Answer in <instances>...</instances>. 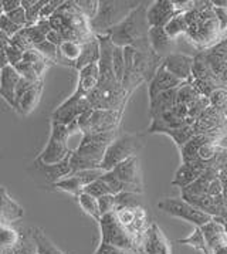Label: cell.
I'll return each instance as SVG.
<instances>
[{
    "instance_id": "cell-1",
    "label": "cell",
    "mask_w": 227,
    "mask_h": 254,
    "mask_svg": "<svg viewBox=\"0 0 227 254\" xmlns=\"http://www.w3.org/2000/svg\"><path fill=\"white\" fill-rule=\"evenodd\" d=\"M187 31L185 37L199 51L207 50L216 43L225 39L213 14V6L210 1H195L190 10L183 13Z\"/></svg>"
},
{
    "instance_id": "cell-2",
    "label": "cell",
    "mask_w": 227,
    "mask_h": 254,
    "mask_svg": "<svg viewBox=\"0 0 227 254\" xmlns=\"http://www.w3.org/2000/svg\"><path fill=\"white\" fill-rule=\"evenodd\" d=\"M116 136H118L116 131L83 135L77 148L70 153L71 173L81 172L87 169H98L103 162L108 145L113 142Z\"/></svg>"
},
{
    "instance_id": "cell-3",
    "label": "cell",
    "mask_w": 227,
    "mask_h": 254,
    "mask_svg": "<svg viewBox=\"0 0 227 254\" xmlns=\"http://www.w3.org/2000/svg\"><path fill=\"white\" fill-rule=\"evenodd\" d=\"M52 30L61 34L65 41L83 44L93 37L90 20L78 9L75 1H64L49 19Z\"/></svg>"
},
{
    "instance_id": "cell-4",
    "label": "cell",
    "mask_w": 227,
    "mask_h": 254,
    "mask_svg": "<svg viewBox=\"0 0 227 254\" xmlns=\"http://www.w3.org/2000/svg\"><path fill=\"white\" fill-rule=\"evenodd\" d=\"M148 6H149L148 1H139V4L124 20L107 33L114 46L124 49L146 39L149 30V24L146 21Z\"/></svg>"
},
{
    "instance_id": "cell-5",
    "label": "cell",
    "mask_w": 227,
    "mask_h": 254,
    "mask_svg": "<svg viewBox=\"0 0 227 254\" xmlns=\"http://www.w3.org/2000/svg\"><path fill=\"white\" fill-rule=\"evenodd\" d=\"M138 4L139 1L129 0H100L97 13L90 20V27L94 36L107 34L113 27L124 20Z\"/></svg>"
},
{
    "instance_id": "cell-6",
    "label": "cell",
    "mask_w": 227,
    "mask_h": 254,
    "mask_svg": "<svg viewBox=\"0 0 227 254\" xmlns=\"http://www.w3.org/2000/svg\"><path fill=\"white\" fill-rule=\"evenodd\" d=\"M141 149H142V141L139 135L136 133L118 135L113 142L108 145L100 168L104 172H108L118 163L126 161L128 158L138 156V152Z\"/></svg>"
},
{
    "instance_id": "cell-7",
    "label": "cell",
    "mask_w": 227,
    "mask_h": 254,
    "mask_svg": "<svg viewBox=\"0 0 227 254\" xmlns=\"http://www.w3.org/2000/svg\"><path fill=\"white\" fill-rule=\"evenodd\" d=\"M122 111H110V110H88L81 114L77 122L80 132L85 133H101L116 131L118 124L121 121Z\"/></svg>"
},
{
    "instance_id": "cell-8",
    "label": "cell",
    "mask_w": 227,
    "mask_h": 254,
    "mask_svg": "<svg viewBox=\"0 0 227 254\" xmlns=\"http://www.w3.org/2000/svg\"><path fill=\"white\" fill-rule=\"evenodd\" d=\"M98 226L101 230V243L111 244L138 254V244L135 243L132 236L122 227V224L118 222L114 212L101 216Z\"/></svg>"
},
{
    "instance_id": "cell-9",
    "label": "cell",
    "mask_w": 227,
    "mask_h": 254,
    "mask_svg": "<svg viewBox=\"0 0 227 254\" xmlns=\"http://www.w3.org/2000/svg\"><path fill=\"white\" fill-rule=\"evenodd\" d=\"M158 209L172 217L193 224L195 227H200L213 219L212 216L199 210L193 204L187 203L182 197H166L158 203Z\"/></svg>"
},
{
    "instance_id": "cell-10",
    "label": "cell",
    "mask_w": 227,
    "mask_h": 254,
    "mask_svg": "<svg viewBox=\"0 0 227 254\" xmlns=\"http://www.w3.org/2000/svg\"><path fill=\"white\" fill-rule=\"evenodd\" d=\"M199 53L209 67L217 87L227 90V36L210 49Z\"/></svg>"
},
{
    "instance_id": "cell-11",
    "label": "cell",
    "mask_w": 227,
    "mask_h": 254,
    "mask_svg": "<svg viewBox=\"0 0 227 254\" xmlns=\"http://www.w3.org/2000/svg\"><path fill=\"white\" fill-rule=\"evenodd\" d=\"M88 110H93L87 98H80V97L72 94L71 97H68L56 111L53 112L52 122L61 124V125H68Z\"/></svg>"
},
{
    "instance_id": "cell-12",
    "label": "cell",
    "mask_w": 227,
    "mask_h": 254,
    "mask_svg": "<svg viewBox=\"0 0 227 254\" xmlns=\"http://www.w3.org/2000/svg\"><path fill=\"white\" fill-rule=\"evenodd\" d=\"M138 254H172V246L156 223H151L141 242Z\"/></svg>"
},
{
    "instance_id": "cell-13",
    "label": "cell",
    "mask_w": 227,
    "mask_h": 254,
    "mask_svg": "<svg viewBox=\"0 0 227 254\" xmlns=\"http://www.w3.org/2000/svg\"><path fill=\"white\" fill-rule=\"evenodd\" d=\"M162 67L169 74H172L182 82L192 80V67H193V56L185 53H172L166 56L162 61Z\"/></svg>"
},
{
    "instance_id": "cell-14",
    "label": "cell",
    "mask_w": 227,
    "mask_h": 254,
    "mask_svg": "<svg viewBox=\"0 0 227 254\" xmlns=\"http://www.w3.org/2000/svg\"><path fill=\"white\" fill-rule=\"evenodd\" d=\"M180 14L175 7L173 0H156L149 3L146 9V21L149 27H165L166 23Z\"/></svg>"
},
{
    "instance_id": "cell-15",
    "label": "cell",
    "mask_w": 227,
    "mask_h": 254,
    "mask_svg": "<svg viewBox=\"0 0 227 254\" xmlns=\"http://www.w3.org/2000/svg\"><path fill=\"white\" fill-rule=\"evenodd\" d=\"M111 172L125 185H129L139 190H144L142 172H141V165H139L138 156L128 158L124 162L118 163L115 168L111 169Z\"/></svg>"
},
{
    "instance_id": "cell-16",
    "label": "cell",
    "mask_w": 227,
    "mask_h": 254,
    "mask_svg": "<svg viewBox=\"0 0 227 254\" xmlns=\"http://www.w3.org/2000/svg\"><path fill=\"white\" fill-rule=\"evenodd\" d=\"M146 39L149 43V47L161 59H165L166 56L176 51L177 41L170 39L165 33L164 27H149Z\"/></svg>"
},
{
    "instance_id": "cell-17",
    "label": "cell",
    "mask_w": 227,
    "mask_h": 254,
    "mask_svg": "<svg viewBox=\"0 0 227 254\" xmlns=\"http://www.w3.org/2000/svg\"><path fill=\"white\" fill-rule=\"evenodd\" d=\"M71 152V148L67 142L58 141L56 138L50 136L49 142L46 145V148L43 149V152L39 155L37 161L44 163V165H56L64 161Z\"/></svg>"
},
{
    "instance_id": "cell-18",
    "label": "cell",
    "mask_w": 227,
    "mask_h": 254,
    "mask_svg": "<svg viewBox=\"0 0 227 254\" xmlns=\"http://www.w3.org/2000/svg\"><path fill=\"white\" fill-rule=\"evenodd\" d=\"M19 80H20V75L14 70V67L6 65L4 68H1V74H0V95L13 108H16V87L19 84Z\"/></svg>"
},
{
    "instance_id": "cell-19",
    "label": "cell",
    "mask_w": 227,
    "mask_h": 254,
    "mask_svg": "<svg viewBox=\"0 0 227 254\" xmlns=\"http://www.w3.org/2000/svg\"><path fill=\"white\" fill-rule=\"evenodd\" d=\"M97 84H98V64L85 65L81 70H78L77 90L72 94L80 98H87L94 91Z\"/></svg>"
},
{
    "instance_id": "cell-20",
    "label": "cell",
    "mask_w": 227,
    "mask_h": 254,
    "mask_svg": "<svg viewBox=\"0 0 227 254\" xmlns=\"http://www.w3.org/2000/svg\"><path fill=\"white\" fill-rule=\"evenodd\" d=\"M207 168V163L195 161V162L182 163L180 168L176 171L175 179L172 181L173 186H177L180 189H183L186 186H189L190 183H193L197 178L205 172Z\"/></svg>"
},
{
    "instance_id": "cell-21",
    "label": "cell",
    "mask_w": 227,
    "mask_h": 254,
    "mask_svg": "<svg viewBox=\"0 0 227 254\" xmlns=\"http://www.w3.org/2000/svg\"><path fill=\"white\" fill-rule=\"evenodd\" d=\"M183 82L180 80H177L176 77H173L172 74L166 71L165 68L161 65L158 68V71L155 72V75L152 77V80L148 82V94H149V98L154 97L159 92L168 91V90H173L177 88L179 85H182Z\"/></svg>"
},
{
    "instance_id": "cell-22",
    "label": "cell",
    "mask_w": 227,
    "mask_h": 254,
    "mask_svg": "<svg viewBox=\"0 0 227 254\" xmlns=\"http://www.w3.org/2000/svg\"><path fill=\"white\" fill-rule=\"evenodd\" d=\"M23 217V209L16 203L4 188L0 186V220L3 223H13Z\"/></svg>"
},
{
    "instance_id": "cell-23",
    "label": "cell",
    "mask_w": 227,
    "mask_h": 254,
    "mask_svg": "<svg viewBox=\"0 0 227 254\" xmlns=\"http://www.w3.org/2000/svg\"><path fill=\"white\" fill-rule=\"evenodd\" d=\"M176 91H177V88L168 90V91L159 92V94H156V95L149 98V114H151V118H155L158 115H161L162 112L169 111L170 108L175 107Z\"/></svg>"
},
{
    "instance_id": "cell-24",
    "label": "cell",
    "mask_w": 227,
    "mask_h": 254,
    "mask_svg": "<svg viewBox=\"0 0 227 254\" xmlns=\"http://www.w3.org/2000/svg\"><path fill=\"white\" fill-rule=\"evenodd\" d=\"M34 165H37V168L42 171L44 178L47 181H50L53 185L64 179V178H67L71 173V169H70V155L64 161H61L60 163H56V165H44V163L39 162V161H36Z\"/></svg>"
},
{
    "instance_id": "cell-25",
    "label": "cell",
    "mask_w": 227,
    "mask_h": 254,
    "mask_svg": "<svg viewBox=\"0 0 227 254\" xmlns=\"http://www.w3.org/2000/svg\"><path fill=\"white\" fill-rule=\"evenodd\" d=\"M98 60H100V43H98L97 36H93L90 40L81 44V54H80V59L74 68L81 70L85 65L97 64Z\"/></svg>"
},
{
    "instance_id": "cell-26",
    "label": "cell",
    "mask_w": 227,
    "mask_h": 254,
    "mask_svg": "<svg viewBox=\"0 0 227 254\" xmlns=\"http://www.w3.org/2000/svg\"><path fill=\"white\" fill-rule=\"evenodd\" d=\"M206 142L219 143L217 141H215L212 136H209V135H195L190 141H187L185 145H182V146L179 148L182 163H189L197 161V152H199L200 146Z\"/></svg>"
},
{
    "instance_id": "cell-27",
    "label": "cell",
    "mask_w": 227,
    "mask_h": 254,
    "mask_svg": "<svg viewBox=\"0 0 227 254\" xmlns=\"http://www.w3.org/2000/svg\"><path fill=\"white\" fill-rule=\"evenodd\" d=\"M43 91V81L36 82L33 87H31L29 91L26 92L20 100L16 104V110L23 114V115H27L30 112L34 111V108L39 105L40 102V97H42Z\"/></svg>"
},
{
    "instance_id": "cell-28",
    "label": "cell",
    "mask_w": 227,
    "mask_h": 254,
    "mask_svg": "<svg viewBox=\"0 0 227 254\" xmlns=\"http://www.w3.org/2000/svg\"><path fill=\"white\" fill-rule=\"evenodd\" d=\"M207 165H210L219 175L220 181H222V186H223V200H225V206L227 209V148L225 146H219L216 158L209 162Z\"/></svg>"
},
{
    "instance_id": "cell-29",
    "label": "cell",
    "mask_w": 227,
    "mask_h": 254,
    "mask_svg": "<svg viewBox=\"0 0 227 254\" xmlns=\"http://www.w3.org/2000/svg\"><path fill=\"white\" fill-rule=\"evenodd\" d=\"M81 54V44L74 41H62L61 46L57 49V61H61L62 64L75 67L77 61Z\"/></svg>"
},
{
    "instance_id": "cell-30",
    "label": "cell",
    "mask_w": 227,
    "mask_h": 254,
    "mask_svg": "<svg viewBox=\"0 0 227 254\" xmlns=\"http://www.w3.org/2000/svg\"><path fill=\"white\" fill-rule=\"evenodd\" d=\"M54 186H56L58 190L67 192V193L72 194V196H75V197L80 193H83L84 189H85V185H84L83 181L80 179V176H78L77 173L68 175L67 178H64V179L58 181L57 183H54Z\"/></svg>"
},
{
    "instance_id": "cell-31",
    "label": "cell",
    "mask_w": 227,
    "mask_h": 254,
    "mask_svg": "<svg viewBox=\"0 0 227 254\" xmlns=\"http://www.w3.org/2000/svg\"><path fill=\"white\" fill-rule=\"evenodd\" d=\"M138 207H144L141 193L121 192V193L115 194V210L116 209H138Z\"/></svg>"
},
{
    "instance_id": "cell-32",
    "label": "cell",
    "mask_w": 227,
    "mask_h": 254,
    "mask_svg": "<svg viewBox=\"0 0 227 254\" xmlns=\"http://www.w3.org/2000/svg\"><path fill=\"white\" fill-rule=\"evenodd\" d=\"M164 30H165V33L170 37V39H173V40L176 41H177L179 37L185 36L186 31H187V24H186L183 13L176 14L175 17H172L170 20L166 23Z\"/></svg>"
},
{
    "instance_id": "cell-33",
    "label": "cell",
    "mask_w": 227,
    "mask_h": 254,
    "mask_svg": "<svg viewBox=\"0 0 227 254\" xmlns=\"http://www.w3.org/2000/svg\"><path fill=\"white\" fill-rule=\"evenodd\" d=\"M33 240L36 243L37 254H65L56 244L53 243L52 240L43 233L42 230H36L33 233Z\"/></svg>"
},
{
    "instance_id": "cell-34",
    "label": "cell",
    "mask_w": 227,
    "mask_h": 254,
    "mask_svg": "<svg viewBox=\"0 0 227 254\" xmlns=\"http://www.w3.org/2000/svg\"><path fill=\"white\" fill-rule=\"evenodd\" d=\"M46 3L47 0H21V7L24 9L27 17V26H33L40 20V11Z\"/></svg>"
},
{
    "instance_id": "cell-35",
    "label": "cell",
    "mask_w": 227,
    "mask_h": 254,
    "mask_svg": "<svg viewBox=\"0 0 227 254\" xmlns=\"http://www.w3.org/2000/svg\"><path fill=\"white\" fill-rule=\"evenodd\" d=\"M19 244V233L10 226L0 222V250H9Z\"/></svg>"
},
{
    "instance_id": "cell-36",
    "label": "cell",
    "mask_w": 227,
    "mask_h": 254,
    "mask_svg": "<svg viewBox=\"0 0 227 254\" xmlns=\"http://www.w3.org/2000/svg\"><path fill=\"white\" fill-rule=\"evenodd\" d=\"M77 200H78V203L81 206V209L84 210V213H87L91 219H94L97 224L100 222V219H101V213H100V210H98V203H97V199L93 197V196H90V194L87 193H80L77 196Z\"/></svg>"
},
{
    "instance_id": "cell-37",
    "label": "cell",
    "mask_w": 227,
    "mask_h": 254,
    "mask_svg": "<svg viewBox=\"0 0 227 254\" xmlns=\"http://www.w3.org/2000/svg\"><path fill=\"white\" fill-rule=\"evenodd\" d=\"M164 133L172 138V141L176 143L177 148H180L182 145H185L187 141H190L196 135L195 131H193V127L192 125H185V127L176 128V129H168Z\"/></svg>"
},
{
    "instance_id": "cell-38",
    "label": "cell",
    "mask_w": 227,
    "mask_h": 254,
    "mask_svg": "<svg viewBox=\"0 0 227 254\" xmlns=\"http://www.w3.org/2000/svg\"><path fill=\"white\" fill-rule=\"evenodd\" d=\"M113 70H114V74H115L116 81L122 85V80H124V72H125L124 49H122V47H116V46H114Z\"/></svg>"
},
{
    "instance_id": "cell-39",
    "label": "cell",
    "mask_w": 227,
    "mask_h": 254,
    "mask_svg": "<svg viewBox=\"0 0 227 254\" xmlns=\"http://www.w3.org/2000/svg\"><path fill=\"white\" fill-rule=\"evenodd\" d=\"M209 102L213 108L227 115V90L217 88L209 95Z\"/></svg>"
},
{
    "instance_id": "cell-40",
    "label": "cell",
    "mask_w": 227,
    "mask_h": 254,
    "mask_svg": "<svg viewBox=\"0 0 227 254\" xmlns=\"http://www.w3.org/2000/svg\"><path fill=\"white\" fill-rule=\"evenodd\" d=\"M220 145H222V143L216 142L203 143V145L200 146L199 152H197V161L205 163L212 162V161L216 158L217 151H219V146H220Z\"/></svg>"
},
{
    "instance_id": "cell-41",
    "label": "cell",
    "mask_w": 227,
    "mask_h": 254,
    "mask_svg": "<svg viewBox=\"0 0 227 254\" xmlns=\"http://www.w3.org/2000/svg\"><path fill=\"white\" fill-rule=\"evenodd\" d=\"M84 193L90 194V196H93L95 199H98V197L105 196V194H111V190H110V188L107 186V183L104 182L101 178H98L97 181H94V182L90 183L88 186H85Z\"/></svg>"
},
{
    "instance_id": "cell-42",
    "label": "cell",
    "mask_w": 227,
    "mask_h": 254,
    "mask_svg": "<svg viewBox=\"0 0 227 254\" xmlns=\"http://www.w3.org/2000/svg\"><path fill=\"white\" fill-rule=\"evenodd\" d=\"M14 70H16L17 74L20 75L21 78H24V80H29L30 82L42 81V78L37 75V72L34 71L33 65H30L29 63L20 61L19 64H16V65H14Z\"/></svg>"
},
{
    "instance_id": "cell-43",
    "label": "cell",
    "mask_w": 227,
    "mask_h": 254,
    "mask_svg": "<svg viewBox=\"0 0 227 254\" xmlns=\"http://www.w3.org/2000/svg\"><path fill=\"white\" fill-rule=\"evenodd\" d=\"M33 49L39 51L40 56H42L46 61H49V63H52V64L57 61V47L53 46L52 43H49L47 40H44L43 43H40V44L34 46Z\"/></svg>"
},
{
    "instance_id": "cell-44",
    "label": "cell",
    "mask_w": 227,
    "mask_h": 254,
    "mask_svg": "<svg viewBox=\"0 0 227 254\" xmlns=\"http://www.w3.org/2000/svg\"><path fill=\"white\" fill-rule=\"evenodd\" d=\"M7 43L11 44V46H14V47H17V49H20L23 53L33 49V44L30 43L29 37H27V34H26V31H24V27L20 29L19 33H16L11 39H9Z\"/></svg>"
},
{
    "instance_id": "cell-45",
    "label": "cell",
    "mask_w": 227,
    "mask_h": 254,
    "mask_svg": "<svg viewBox=\"0 0 227 254\" xmlns=\"http://www.w3.org/2000/svg\"><path fill=\"white\" fill-rule=\"evenodd\" d=\"M19 30H20V27L17 24H14L6 14H1V17H0V33L7 40L11 39L16 33H19Z\"/></svg>"
},
{
    "instance_id": "cell-46",
    "label": "cell",
    "mask_w": 227,
    "mask_h": 254,
    "mask_svg": "<svg viewBox=\"0 0 227 254\" xmlns=\"http://www.w3.org/2000/svg\"><path fill=\"white\" fill-rule=\"evenodd\" d=\"M97 203H98V210L101 216L108 213H113L115 210V196L114 194H105L97 199Z\"/></svg>"
},
{
    "instance_id": "cell-47",
    "label": "cell",
    "mask_w": 227,
    "mask_h": 254,
    "mask_svg": "<svg viewBox=\"0 0 227 254\" xmlns=\"http://www.w3.org/2000/svg\"><path fill=\"white\" fill-rule=\"evenodd\" d=\"M4 54H6V60H7V64L14 67L16 64H19L21 60H23V51L11 44H6L4 46Z\"/></svg>"
},
{
    "instance_id": "cell-48",
    "label": "cell",
    "mask_w": 227,
    "mask_h": 254,
    "mask_svg": "<svg viewBox=\"0 0 227 254\" xmlns=\"http://www.w3.org/2000/svg\"><path fill=\"white\" fill-rule=\"evenodd\" d=\"M77 3V6H78V9L81 10L84 16L88 19V20H91L94 16H95V13H97V9H98V1H85V0H77L75 1Z\"/></svg>"
},
{
    "instance_id": "cell-49",
    "label": "cell",
    "mask_w": 227,
    "mask_h": 254,
    "mask_svg": "<svg viewBox=\"0 0 227 254\" xmlns=\"http://www.w3.org/2000/svg\"><path fill=\"white\" fill-rule=\"evenodd\" d=\"M24 31H26V34H27V37H29L30 43L33 44V47L46 40V34H44V33H43V31L36 26V24L24 27Z\"/></svg>"
},
{
    "instance_id": "cell-50",
    "label": "cell",
    "mask_w": 227,
    "mask_h": 254,
    "mask_svg": "<svg viewBox=\"0 0 227 254\" xmlns=\"http://www.w3.org/2000/svg\"><path fill=\"white\" fill-rule=\"evenodd\" d=\"M62 3H64V0H47V3L44 4V7L40 11V19L49 20Z\"/></svg>"
},
{
    "instance_id": "cell-51",
    "label": "cell",
    "mask_w": 227,
    "mask_h": 254,
    "mask_svg": "<svg viewBox=\"0 0 227 254\" xmlns=\"http://www.w3.org/2000/svg\"><path fill=\"white\" fill-rule=\"evenodd\" d=\"M213 14L216 17L219 30L223 36H227V9H220L213 6Z\"/></svg>"
},
{
    "instance_id": "cell-52",
    "label": "cell",
    "mask_w": 227,
    "mask_h": 254,
    "mask_svg": "<svg viewBox=\"0 0 227 254\" xmlns=\"http://www.w3.org/2000/svg\"><path fill=\"white\" fill-rule=\"evenodd\" d=\"M9 19H10L14 24H17L20 29H23V27H26L27 26V17H26V11H24V9L23 7H17L16 10L10 11V13H7L6 14Z\"/></svg>"
},
{
    "instance_id": "cell-53",
    "label": "cell",
    "mask_w": 227,
    "mask_h": 254,
    "mask_svg": "<svg viewBox=\"0 0 227 254\" xmlns=\"http://www.w3.org/2000/svg\"><path fill=\"white\" fill-rule=\"evenodd\" d=\"M94 254H135L134 252H129V250H124V249H119V247H115L111 244L100 243L98 249L95 250Z\"/></svg>"
},
{
    "instance_id": "cell-54",
    "label": "cell",
    "mask_w": 227,
    "mask_h": 254,
    "mask_svg": "<svg viewBox=\"0 0 227 254\" xmlns=\"http://www.w3.org/2000/svg\"><path fill=\"white\" fill-rule=\"evenodd\" d=\"M34 84H36V82H30L29 80H24V78H21L20 77L19 84H17V87H16V104H17V101L20 100L26 92L30 90ZM14 110H16V108H14Z\"/></svg>"
},
{
    "instance_id": "cell-55",
    "label": "cell",
    "mask_w": 227,
    "mask_h": 254,
    "mask_svg": "<svg viewBox=\"0 0 227 254\" xmlns=\"http://www.w3.org/2000/svg\"><path fill=\"white\" fill-rule=\"evenodd\" d=\"M21 6V0H1V10L3 14H7L10 11L16 10Z\"/></svg>"
},
{
    "instance_id": "cell-56",
    "label": "cell",
    "mask_w": 227,
    "mask_h": 254,
    "mask_svg": "<svg viewBox=\"0 0 227 254\" xmlns=\"http://www.w3.org/2000/svg\"><path fill=\"white\" fill-rule=\"evenodd\" d=\"M46 40L49 41V43H52L53 46H56L57 49L61 46V43L64 41V39L61 37V34L60 33H57L56 30H50L47 33V36H46Z\"/></svg>"
},
{
    "instance_id": "cell-57",
    "label": "cell",
    "mask_w": 227,
    "mask_h": 254,
    "mask_svg": "<svg viewBox=\"0 0 227 254\" xmlns=\"http://www.w3.org/2000/svg\"><path fill=\"white\" fill-rule=\"evenodd\" d=\"M7 44V40H1L0 41V70L4 68L7 64V60H6V54H4V46Z\"/></svg>"
},
{
    "instance_id": "cell-58",
    "label": "cell",
    "mask_w": 227,
    "mask_h": 254,
    "mask_svg": "<svg viewBox=\"0 0 227 254\" xmlns=\"http://www.w3.org/2000/svg\"><path fill=\"white\" fill-rule=\"evenodd\" d=\"M210 3H212V6H215V7L227 9V0H213V1H210Z\"/></svg>"
},
{
    "instance_id": "cell-59",
    "label": "cell",
    "mask_w": 227,
    "mask_h": 254,
    "mask_svg": "<svg viewBox=\"0 0 227 254\" xmlns=\"http://www.w3.org/2000/svg\"><path fill=\"white\" fill-rule=\"evenodd\" d=\"M225 226H226V230H227V222H225Z\"/></svg>"
},
{
    "instance_id": "cell-60",
    "label": "cell",
    "mask_w": 227,
    "mask_h": 254,
    "mask_svg": "<svg viewBox=\"0 0 227 254\" xmlns=\"http://www.w3.org/2000/svg\"><path fill=\"white\" fill-rule=\"evenodd\" d=\"M1 14H3V11H0V17H1Z\"/></svg>"
},
{
    "instance_id": "cell-61",
    "label": "cell",
    "mask_w": 227,
    "mask_h": 254,
    "mask_svg": "<svg viewBox=\"0 0 227 254\" xmlns=\"http://www.w3.org/2000/svg\"><path fill=\"white\" fill-rule=\"evenodd\" d=\"M0 74H1V70H0Z\"/></svg>"
}]
</instances>
